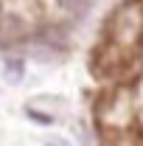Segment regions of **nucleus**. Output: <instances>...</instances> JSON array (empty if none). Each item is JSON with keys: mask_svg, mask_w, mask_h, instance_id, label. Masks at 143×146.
Listing matches in <instances>:
<instances>
[{"mask_svg": "<svg viewBox=\"0 0 143 146\" xmlns=\"http://www.w3.org/2000/svg\"><path fill=\"white\" fill-rule=\"evenodd\" d=\"M104 45L132 62L143 48V0H124L115 6L104 28Z\"/></svg>", "mask_w": 143, "mask_h": 146, "instance_id": "f257e3e1", "label": "nucleus"}, {"mask_svg": "<svg viewBox=\"0 0 143 146\" xmlns=\"http://www.w3.org/2000/svg\"><path fill=\"white\" fill-rule=\"evenodd\" d=\"M135 118V104H132V93L129 87H115L101 98V107H98V121L104 129L112 132H124Z\"/></svg>", "mask_w": 143, "mask_h": 146, "instance_id": "f03ea898", "label": "nucleus"}, {"mask_svg": "<svg viewBox=\"0 0 143 146\" xmlns=\"http://www.w3.org/2000/svg\"><path fill=\"white\" fill-rule=\"evenodd\" d=\"M0 14L25 20L28 25L36 28V20H39V0H0Z\"/></svg>", "mask_w": 143, "mask_h": 146, "instance_id": "7ed1b4c3", "label": "nucleus"}, {"mask_svg": "<svg viewBox=\"0 0 143 146\" xmlns=\"http://www.w3.org/2000/svg\"><path fill=\"white\" fill-rule=\"evenodd\" d=\"M56 3H59V9H62L65 14H70V17H81L90 9V0H56Z\"/></svg>", "mask_w": 143, "mask_h": 146, "instance_id": "20e7f679", "label": "nucleus"}, {"mask_svg": "<svg viewBox=\"0 0 143 146\" xmlns=\"http://www.w3.org/2000/svg\"><path fill=\"white\" fill-rule=\"evenodd\" d=\"M23 76H25L23 59H11V62L6 65V82H9V84H20V82H23Z\"/></svg>", "mask_w": 143, "mask_h": 146, "instance_id": "39448f33", "label": "nucleus"}, {"mask_svg": "<svg viewBox=\"0 0 143 146\" xmlns=\"http://www.w3.org/2000/svg\"><path fill=\"white\" fill-rule=\"evenodd\" d=\"M42 143H45V146H73L68 138H56V135H48V138H42Z\"/></svg>", "mask_w": 143, "mask_h": 146, "instance_id": "423d86ee", "label": "nucleus"}]
</instances>
